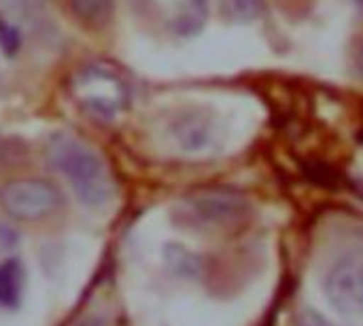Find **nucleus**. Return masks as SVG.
<instances>
[{
	"instance_id": "7",
	"label": "nucleus",
	"mask_w": 363,
	"mask_h": 326,
	"mask_svg": "<svg viewBox=\"0 0 363 326\" xmlns=\"http://www.w3.org/2000/svg\"><path fill=\"white\" fill-rule=\"evenodd\" d=\"M72 19L89 32H100L115 17V0H66Z\"/></svg>"
},
{
	"instance_id": "9",
	"label": "nucleus",
	"mask_w": 363,
	"mask_h": 326,
	"mask_svg": "<svg viewBox=\"0 0 363 326\" xmlns=\"http://www.w3.org/2000/svg\"><path fill=\"white\" fill-rule=\"evenodd\" d=\"M164 263L179 278L196 280L202 274V259L196 252H191L187 246L177 242L164 246Z\"/></svg>"
},
{
	"instance_id": "12",
	"label": "nucleus",
	"mask_w": 363,
	"mask_h": 326,
	"mask_svg": "<svg viewBox=\"0 0 363 326\" xmlns=\"http://www.w3.org/2000/svg\"><path fill=\"white\" fill-rule=\"evenodd\" d=\"M296 326H338L334 322H330L323 314H319L317 310H302L298 314Z\"/></svg>"
},
{
	"instance_id": "4",
	"label": "nucleus",
	"mask_w": 363,
	"mask_h": 326,
	"mask_svg": "<svg viewBox=\"0 0 363 326\" xmlns=\"http://www.w3.org/2000/svg\"><path fill=\"white\" fill-rule=\"evenodd\" d=\"M64 204V191L49 178H13L0 187V208L15 221H43L60 212Z\"/></svg>"
},
{
	"instance_id": "11",
	"label": "nucleus",
	"mask_w": 363,
	"mask_h": 326,
	"mask_svg": "<svg viewBox=\"0 0 363 326\" xmlns=\"http://www.w3.org/2000/svg\"><path fill=\"white\" fill-rule=\"evenodd\" d=\"M21 32L15 23H11L9 19L0 17V51L4 53V57H17V53L21 51Z\"/></svg>"
},
{
	"instance_id": "10",
	"label": "nucleus",
	"mask_w": 363,
	"mask_h": 326,
	"mask_svg": "<svg viewBox=\"0 0 363 326\" xmlns=\"http://www.w3.org/2000/svg\"><path fill=\"white\" fill-rule=\"evenodd\" d=\"M264 0H221L223 15L232 21L247 23L259 17Z\"/></svg>"
},
{
	"instance_id": "6",
	"label": "nucleus",
	"mask_w": 363,
	"mask_h": 326,
	"mask_svg": "<svg viewBox=\"0 0 363 326\" xmlns=\"http://www.w3.org/2000/svg\"><path fill=\"white\" fill-rule=\"evenodd\" d=\"M172 136L185 153H202L213 144V121L202 112H185L172 123Z\"/></svg>"
},
{
	"instance_id": "5",
	"label": "nucleus",
	"mask_w": 363,
	"mask_h": 326,
	"mask_svg": "<svg viewBox=\"0 0 363 326\" xmlns=\"http://www.w3.org/2000/svg\"><path fill=\"white\" fill-rule=\"evenodd\" d=\"M323 295L342 318L363 316V246L340 252L323 276Z\"/></svg>"
},
{
	"instance_id": "14",
	"label": "nucleus",
	"mask_w": 363,
	"mask_h": 326,
	"mask_svg": "<svg viewBox=\"0 0 363 326\" xmlns=\"http://www.w3.org/2000/svg\"><path fill=\"white\" fill-rule=\"evenodd\" d=\"M355 66H357V72L363 76V38L355 49Z\"/></svg>"
},
{
	"instance_id": "1",
	"label": "nucleus",
	"mask_w": 363,
	"mask_h": 326,
	"mask_svg": "<svg viewBox=\"0 0 363 326\" xmlns=\"http://www.w3.org/2000/svg\"><path fill=\"white\" fill-rule=\"evenodd\" d=\"M47 161L66 178L72 193L87 208H102L113 197L111 172L96 149L74 134L55 132L45 142Z\"/></svg>"
},
{
	"instance_id": "2",
	"label": "nucleus",
	"mask_w": 363,
	"mask_h": 326,
	"mask_svg": "<svg viewBox=\"0 0 363 326\" xmlns=\"http://www.w3.org/2000/svg\"><path fill=\"white\" fill-rule=\"evenodd\" d=\"M68 89L74 102L96 119L117 117L130 102L125 76L108 62H89L72 72Z\"/></svg>"
},
{
	"instance_id": "13",
	"label": "nucleus",
	"mask_w": 363,
	"mask_h": 326,
	"mask_svg": "<svg viewBox=\"0 0 363 326\" xmlns=\"http://www.w3.org/2000/svg\"><path fill=\"white\" fill-rule=\"evenodd\" d=\"M208 4H211V0H185V6H187V21L200 23V21L206 17Z\"/></svg>"
},
{
	"instance_id": "16",
	"label": "nucleus",
	"mask_w": 363,
	"mask_h": 326,
	"mask_svg": "<svg viewBox=\"0 0 363 326\" xmlns=\"http://www.w3.org/2000/svg\"><path fill=\"white\" fill-rule=\"evenodd\" d=\"M132 2H136V4H140V2H143V0H132Z\"/></svg>"
},
{
	"instance_id": "15",
	"label": "nucleus",
	"mask_w": 363,
	"mask_h": 326,
	"mask_svg": "<svg viewBox=\"0 0 363 326\" xmlns=\"http://www.w3.org/2000/svg\"><path fill=\"white\" fill-rule=\"evenodd\" d=\"M79 326H106V322L102 318H87V320H83Z\"/></svg>"
},
{
	"instance_id": "8",
	"label": "nucleus",
	"mask_w": 363,
	"mask_h": 326,
	"mask_svg": "<svg viewBox=\"0 0 363 326\" xmlns=\"http://www.w3.org/2000/svg\"><path fill=\"white\" fill-rule=\"evenodd\" d=\"M26 289L23 263L15 257L0 263V310H15L21 303Z\"/></svg>"
},
{
	"instance_id": "3",
	"label": "nucleus",
	"mask_w": 363,
	"mask_h": 326,
	"mask_svg": "<svg viewBox=\"0 0 363 326\" xmlns=\"http://www.w3.org/2000/svg\"><path fill=\"white\" fill-rule=\"evenodd\" d=\"M253 212L247 195L234 189H200L177 206V219L191 229L217 231L242 225Z\"/></svg>"
}]
</instances>
